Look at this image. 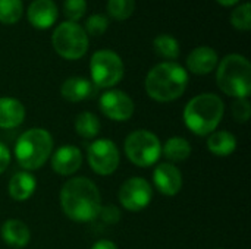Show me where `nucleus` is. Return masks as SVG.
Here are the masks:
<instances>
[{"mask_svg":"<svg viewBox=\"0 0 251 249\" xmlns=\"http://www.w3.org/2000/svg\"><path fill=\"white\" fill-rule=\"evenodd\" d=\"M60 208L74 222L87 223L99 217L101 210V195L96 183L87 178H72L66 181L59 194Z\"/></svg>","mask_w":251,"mask_h":249,"instance_id":"1","label":"nucleus"},{"mask_svg":"<svg viewBox=\"0 0 251 249\" xmlns=\"http://www.w3.org/2000/svg\"><path fill=\"white\" fill-rule=\"evenodd\" d=\"M188 85V72L175 62H163L150 69L146 76L147 95L159 103H169L179 98Z\"/></svg>","mask_w":251,"mask_h":249,"instance_id":"2","label":"nucleus"},{"mask_svg":"<svg viewBox=\"0 0 251 249\" xmlns=\"http://www.w3.org/2000/svg\"><path fill=\"white\" fill-rule=\"evenodd\" d=\"M225 113L222 98L212 92L199 94L184 109V123L196 135L204 136L215 132Z\"/></svg>","mask_w":251,"mask_h":249,"instance_id":"3","label":"nucleus"},{"mask_svg":"<svg viewBox=\"0 0 251 249\" xmlns=\"http://www.w3.org/2000/svg\"><path fill=\"white\" fill-rule=\"evenodd\" d=\"M53 151V138L43 128H31L25 131L15 144L16 163L25 170L32 172L43 167Z\"/></svg>","mask_w":251,"mask_h":249,"instance_id":"4","label":"nucleus"},{"mask_svg":"<svg viewBox=\"0 0 251 249\" xmlns=\"http://www.w3.org/2000/svg\"><path fill=\"white\" fill-rule=\"evenodd\" d=\"M216 82L222 92L234 98H249L251 92V65L241 54H228L218 63Z\"/></svg>","mask_w":251,"mask_h":249,"instance_id":"5","label":"nucleus"},{"mask_svg":"<svg viewBox=\"0 0 251 249\" xmlns=\"http://www.w3.org/2000/svg\"><path fill=\"white\" fill-rule=\"evenodd\" d=\"M125 156L138 167H150L157 163L162 156V144L157 135L147 129L131 132L124 144Z\"/></svg>","mask_w":251,"mask_h":249,"instance_id":"6","label":"nucleus"},{"mask_svg":"<svg viewBox=\"0 0 251 249\" xmlns=\"http://www.w3.org/2000/svg\"><path fill=\"white\" fill-rule=\"evenodd\" d=\"M51 44L60 57L76 60L87 53L88 37L85 29L79 23L65 21L59 23V26L53 31Z\"/></svg>","mask_w":251,"mask_h":249,"instance_id":"7","label":"nucleus"},{"mask_svg":"<svg viewBox=\"0 0 251 249\" xmlns=\"http://www.w3.org/2000/svg\"><path fill=\"white\" fill-rule=\"evenodd\" d=\"M124 62L112 50H97L90 60L93 84L99 88H112L124 78Z\"/></svg>","mask_w":251,"mask_h":249,"instance_id":"8","label":"nucleus"},{"mask_svg":"<svg viewBox=\"0 0 251 249\" xmlns=\"http://www.w3.org/2000/svg\"><path fill=\"white\" fill-rule=\"evenodd\" d=\"M87 158L94 173L100 176H109L118 169L121 161V154H119V148L112 139L100 138L88 145Z\"/></svg>","mask_w":251,"mask_h":249,"instance_id":"9","label":"nucleus"},{"mask_svg":"<svg viewBox=\"0 0 251 249\" xmlns=\"http://www.w3.org/2000/svg\"><path fill=\"white\" fill-rule=\"evenodd\" d=\"M118 198L125 210L138 213L150 205L153 200V188L144 178H129L121 185Z\"/></svg>","mask_w":251,"mask_h":249,"instance_id":"10","label":"nucleus"},{"mask_svg":"<svg viewBox=\"0 0 251 249\" xmlns=\"http://www.w3.org/2000/svg\"><path fill=\"white\" fill-rule=\"evenodd\" d=\"M101 113L115 122H125L132 117L135 106L132 98L121 90H107L100 95Z\"/></svg>","mask_w":251,"mask_h":249,"instance_id":"11","label":"nucleus"},{"mask_svg":"<svg viewBox=\"0 0 251 249\" xmlns=\"http://www.w3.org/2000/svg\"><path fill=\"white\" fill-rule=\"evenodd\" d=\"M153 183L166 197H174L182 189V173L172 163H160L153 170Z\"/></svg>","mask_w":251,"mask_h":249,"instance_id":"12","label":"nucleus"},{"mask_svg":"<svg viewBox=\"0 0 251 249\" xmlns=\"http://www.w3.org/2000/svg\"><path fill=\"white\" fill-rule=\"evenodd\" d=\"M51 169L62 176H71L79 170L82 164V153L75 145H63L51 156Z\"/></svg>","mask_w":251,"mask_h":249,"instance_id":"13","label":"nucleus"},{"mask_svg":"<svg viewBox=\"0 0 251 249\" xmlns=\"http://www.w3.org/2000/svg\"><path fill=\"white\" fill-rule=\"evenodd\" d=\"M219 63L218 53L207 45L194 48L187 57V68L194 75H207L216 69Z\"/></svg>","mask_w":251,"mask_h":249,"instance_id":"14","label":"nucleus"},{"mask_svg":"<svg viewBox=\"0 0 251 249\" xmlns=\"http://www.w3.org/2000/svg\"><path fill=\"white\" fill-rule=\"evenodd\" d=\"M59 10L53 0H34L28 7V21L38 29L50 28L57 19Z\"/></svg>","mask_w":251,"mask_h":249,"instance_id":"15","label":"nucleus"},{"mask_svg":"<svg viewBox=\"0 0 251 249\" xmlns=\"http://www.w3.org/2000/svg\"><path fill=\"white\" fill-rule=\"evenodd\" d=\"M25 120L24 104L12 97H0V128L13 129Z\"/></svg>","mask_w":251,"mask_h":249,"instance_id":"16","label":"nucleus"},{"mask_svg":"<svg viewBox=\"0 0 251 249\" xmlns=\"http://www.w3.org/2000/svg\"><path fill=\"white\" fill-rule=\"evenodd\" d=\"M0 235H1V239L12 248H24L28 245L31 239V232L28 226L18 219L6 220L1 225Z\"/></svg>","mask_w":251,"mask_h":249,"instance_id":"17","label":"nucleus"},{"mask_svg":"<svg viewBox=\"0 0 251 249\" xmlns=\"http://www.w3.org/2000/svg\"><path fill=\"white\" fill-rule=\"evenodd\" d=\"M37 189V179L31 172H18L9 181V195L15 201H26Z\"/></svg>","mask_w":251,"mask_h":249,"instance_id":"18","label":"nucleus"},{"mask_svg":"<svg viewBox=\"0 0 251 249\" xmlns=\"http://www.w3.org/2000/svg\"><path fill=\"white\" fill-rule=\"evenodd\" d=\"M91 92H93V84L82 76L68 78L60 87L62 97L71 103L82 101V100L88 98L91 95Z\"/></svg>","mask_w":251,"mask_h":249,"instance_id":"19","label":"nucleus"},{"mask_svg":"<svg viewBox=\"0 0 251 249\" xmlns=\"http://www.w3.org/2000/svg\"><path fill=\"white\" fill-rule=\"evenodd\" d=\"M207 148L216 157H228L237 150V138L228 131H215L207 138Z\"/></svg>","mask_w":251,"mask_h":249,"instance_id":"20","label":"nucleus"},{"mask_svg":"<svg viewBox=\"0 0 251 249\" xmlns=\"http://www.w3.org/2000/svg\"><path fill=\"white\" fill-rule=\"evenodd\" d=\"M162 154L172 163L184 161L191 156V144L182 136H172L162 147Z\"/></svg>","mask_w":251,"mask_h":249,"instance_id":"21","label":"nucleus"},{"mask_svg":"<svg viewBox=\"0 0 251 249\" xmlns=\"http://www.w3.org/2000/svg\"><path fill=\"white\" fill-rule=\"evenodd\" d=\"M75 131L84 139L96 138L100 132V120L91 112H82L75 119Z\"/></svg>","mask_w":251,"mask_h":249,"instance_id":"22","label":"nucleus"},{"mask_svg":"<svg viewBox=\"0 0 251 249\" xmlns=\"http://www.w3.org/2000/svg\"><path fill=\"white\" fill-rule=\"evenodd\" d=\"M153 47H154V51L160 57L166 59L168 62L175 60L179 56V43L172 35H168V34L157 35L153 41Z\"/></svg>","mask_w":251,"mask_h":249,"instance_id":"23","label":"nucleus"},{"mask_svg":"<svg viewBox=\"0 0 251 249\" xmlns=\"http://www.w3.org/2000/svg\"><path fill=\"white\" fill-rule=\"evenodd\" d=\"M24 12L22 0H0V22L16 23Z\"/></svg>","mask_w":251,"mask_h":249,"instance_id":"24","label":"nucleus"},{"mask_svg":"<svg viewBox=\"0 0 251 249\" xmlns=\"http://www.w3.org/2000/svg\"><path fill=\"white\" fill-rule=\"evenodd\" d=\"M135 10V0H107V13L116 21L128 19Z\"/></svg>","mask_w":251,"mask_h":249,"instance_id":"25","label":"nucleus"},{"mask_svg":"<svg viewBox=\"0 0 251 249\" xmlns=\"http://www.w3.org/2000/svg\"><path fill=\"white\" fill-rule=\"evenodd\" d=\"M231 23L240 31H249L251 28V4L243 3L237 6L231 13Z\"/></svg>","mask_w":251,"mask_h":249,"instance_id":"26","label":"nucleus"},{"mask_svg":"<svg viewBox=\"0 0 251 249\" xmlns=\"http://www.w3.org/2000/svg\"><path fill=\"white\" fill-rule=\"evenodd\" d=\"M87 10L85 0H65L63 1V13L71 22L79 21Z\"/></svg>","mask_w":251,"mask_h":249,"instance_id":"27","label":"nucleus"},{"mask_svg":"<svg viewBox=\"0 0 251 249\" xmlns=\"http://www.w3.org/2000/svg\"><path fill=\"white\" fill-rule=\"evenodd\" d=\"M109 26V19L103 13H94L91 15L85 22V32L90 35H101Z\"/></svg>","mask_w":251,"mask_h":249,"instance_id":"28","label":"nucleus"},{"mask_svg":"<svg viewBox=\"0 0 251 249\" xmlns=\"http://www.w3.org/2000/svg\"><path fill=\"white\" fill-rule=\"evenodd\" d=\"M232 116L235 122L238 123H246L249 122L251 116V104L249 98H237L235 103L232 104Z\"/></svg>","mask_w":251,"mask_h":249,"instance_id":"29","label":"nucleus"},{"mask_svg":"<svg viewBox=\"0 0 251 249\" xmlns=\"http://www.w3.org/2000/svg\"><path fill=\"white\" fill-rule=\"evenodd\" d=\"M10 160H12V154L9 148L0 142V175L7 169V166L10 164Z\"/></svg>","mask_w":251,"mask_h":249,"instance_id":"30","label":"nucleus"},{"mask_svg":"<svg viewBox=\"0 0 251 249\" xmlns=\"http://www.w3.org/2000/svg\"><path fill=\"white\" fill-rule=\"evenodd\" d=\"M91 249H118V247L115 242H112L109 239H100L91 247Z\"/></svg>","mask_w":251,"mask_h":249,"instance_id":"31","label":"nucleus"},{"mask_svg":"<svg viewBox=\"0 0 251 249\" xmlns=\"http://www.w3.org/2000/svg\"><path fill=\"white\" fill-rule=\"evenodd\" d=\"M219 4H222V6H234V4H237L240 0H216Z\"/></svg>","mask_w":251,"mask_h":249,"instance_id":"32","label":"nucleus"}]
</instances>
